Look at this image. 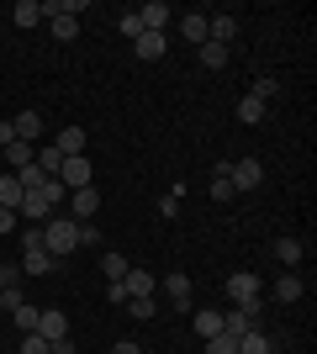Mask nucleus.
Returning a JSON list of instances; mask_svg holds the SVG:
<instances>
[{
	"label": "nucleus",
	"mask_w": 317,
	"mask_h": 354,
	"mask_svg": "<svg viewBox=\"0 0 317 354\" xmlns=\"http://www.w3.org/2000/svg\"><path fill=\"white\" fill-rule=\"evenodd\" d=\"M43 249L53 254V259L75 254V249H79V222H75V217H48V222H43Z\"/></svg>",
	"instance_id": "f257e3e1"
},
{
	"label": "nucleus",
	"mask_w": 317,
	"mask_h": 354,
	"mask_svg": "<svg viewBox=\"0 0 317 354\" xmlns=\"http://www.w3.org/2000/svg\"><path fill=\"white\" fill-rule=\"evenodd\" d=\"M227 180H233V191H254V185H265V164L259 159H227Z\"/></svg>",
	"instance_id": "f03ea898"
},
{
	"label": "nucleus",
	"mask_w": 317,
	"mask_h": 354,
	"mask_svg": "<svg viewBox=\"0 0 317 354\" xmlns=\"http://www.w3.org/2000/svg\"><path fill=\"white\" fill-rule=\"evenodd\" d=\"M227 296H233L238 307L259 301V275H254V270H238V275H227Z\"/></svg>",
	"instance_id": "7ed1b4c3"
},
{
	"label": "nucleus",
	"mask_w": 317,
	"mask_h": 354,
	"mask_svg": "<svg viewBox=\"0 0 317 354\" xmlns=\"http://www.w3.org/2000/svg\"><path fill=\"white\" fill-rule=\"evenodd\" d=\"M159 291H164L180 312H191V275H185V270H169L164 281H159Z\"/></svg>",
	"instance_id": "20e7f679"
},
{
	"label": "nucleus",
	"mask_w": 317,
	"mask_h": 354,
	"mask_svg": "<svg viewBox=\"0 0 317 354\" xmlns=\"http://www.w3.org/2000/svg\"><path fill=\"white\" fill-rule=\"evenodd\" d=\"M69 212H75V222H90L95 212H101V191H95V185H79V191H69Z\"/></svg>",
	"instance_id": "39448f33"
},
{
	"label": "nucleus",
	"mask_w": 317,
	"mask_h": 354,
	"mask_svg": "<svg viewBox=\"0 0 317 354\" xmlns=\"http://www.w3.org/2000/svg\"><path fill=\"white\" fill-rule=\"evenodd\" d=\"M137 21H143V32H169L175 11H169L164 0H148V6H137Z\"/></svg>",
	"instance_id": "423d86ee"
},
{
	"label": "nucleus",
	"mask_w": 317,
	"mask_h": 354,
	"mask_svg": "<svg viewBox=\"0 0 317 354\" xmlns=\"http://www.w3.org/2000/svg\"><path fill=\"white\" fill-rule=\"evenodd\" d=\"M122 291H127V301H133V296H159V275H153V270H127V275H122Z\"/></svg>",
	"instance_id": "0eeeda50"
},
{
	"label": "nucleus",
	"mask_w": 317,
	"mask_h": 354,
	"mask_svg": "<svg viewBox=\"0 0 317 354\" xmlns=\"http://www.w3.org/2000/svg\"><path fill=\"white\" fill-rule=\"evenodd\" d=\"M59 185H64V191H79V185H90V159H85V153H79V159H64Z\"/></svg>",
	"instance_id": "6e6552de"
},
{
	"label": "nucleus",
	"mask_w": 317,
	"mask_h": 354,
	"mask_svg": "<svg viewBox=\"0 0 317 354\" xmlns=\"http://www.w3.org/2000/svg\"><path fill=\"white\" fill-rule=\"evenodd\" d=\"M37 339H69V317H64V312H53V307H43L37 312Z\"/></svg>",
	"instance_id": "1a4fd4ad"
},
{
	"label": "nucleus",
	"mask_w": 317,
	"mask_h": 354,
	"mask_svg": "<svg viewBox=\"0 0 317 354\" xmlns=\"http://www.w3.org/2000/svg\"><path fill=\"white\" fill-rule=\"evenodd\" d=\"M85 143H90V138H85V127H64V133L53 138V148H59L64 159H79V153H85Z\"/></svg>",
	"instance_id": "9d476101"
},
{
	"label": "nucleus",
	"mask_w": 317,
	"mask_h": 354,
	"mask_svg": "<svg viewBox=\"0 0 317 354\" xmlns=\"http://www.w3.org/2000/svg\"><path fill=\"white\" fill-rule=\"evenodd\" d=\"M21 201H27V191H21V180L6 169V175H0V207H6V212H21Z\"/></svg>",
	"instance_id": "9b49d317"
},
{
	"label": "nucleus",
	"mask_w": 317,
	"mask_h": 354,
	"mask_svg": "<svg viewBox=\"0 0 317 354\" xmlns=\"http://www.w3.org/2000/svg\"><path fill=\"white\" fill-rule=\"evenodd\" d=\"M180 37H185V43H206V11H185L180 16Z\"/></svg>",
	"instance_id": "f8f14e48"
},
{
	"label": "nucleus",
	"mask_w": 317,
	"mask_h": 354,
	"mask_svg": "<svg viewBox=\"0 0 317 354\" xmlns=\"http://www.w3.org/2000/svg\"><path fill=\"white\" fill-rule=\"evenodd\" d=\"M249 328H259V317H254V312H243V307L222 312V333H233V339H243Z\"/></svg>",
	"instance_id": "ddd939ff"
},
{
	"label": "nucleus",
	"mask_w": 317,
	"mask_h": 354,
	"mask_svg": "<svg viewBox=\"0 0 317 354\" xmlns=\"http://www.w3.org/2000/svg\"><path fill=\"white\" fill-rule=\"evenodd\" d=\"M238 354H275V339L265 333V328H249L238 339Z\"/></svg>",
	"instance_id": "4468645a"
},
{
	"label": "nucleus",
	"mask_w": 317,
	"mask_h": 354,
	"mask_svg": "<svg viewBox=\"0 0 317 354\" xmlns=\"http://www.w3.org/2000/svg\"><path fill=\"white\" fill-rule=\"evenodd\" d=\"M11 127H16V138H21V143H37V138H43V111H21Z\"/></svg>",
	"instance_id": "2eb2a0df"
},
{
	"label": "nucleus",
	"mask_w": 317,
	"mask_h": 354,
	"mask_svg": "<svg viewBox=\"0 0 317 354\" xmlns=\"http://www.w3.org/2000/svg\"><path fill=\"white\" fill-rule=\"evenodd\" d=\"M0 153H6V164H11V175H21V169H27V164L37 159V148H32V143H21V138H16L11 148H0Z\"/></svg>",
	"instance_id": "dca6fc26"
},
{
	"label": "nucleus",
	"mask_w": 317,
	"mask_h": 354,
	"mask_svg": "<svg viewBox=\"0 0 317 354\" xmlns=\"http://www.w3.org/2000/svg\"><path fill=\"white\" fill-rule=\"evenodd\" d=\"M275 259H280V265H302L307 243H302V238H275Z\"/></svg>",
	"instance_id": "f3484780"
},
{
	"label": "nucleus",
	"mask_w": 317,
	"mask_h": 354,
	"mask_svg": "<svg viewBox=\"0 0 317 354\" xmlns=\"http://www.w3.org/2000/svg\"><path fill=\"white\" fill-rule=\"evenodd\" d=\"M137 59H164V48H169V37L164 32H143V37H137Z\"/></svg>",
	"instance_id": "a211bd4d"
},
{
	"label": "nucleus",
	"mask_w": 317,
	"mask_h": 354,
	"mask_svg": "<svg viewBox=\"0 0 317 354\" xmlns=\"http://www.w3.org/2000/svg\"><path fill=\"white\" fill-rule=\"evenodd\" d=\"M11 21H16V27H37V21H43V6H37V0H16Z\"/></svg>",
	"instance_id": "6ab92c4d"
},
{
	"label": "nucleus",
	"mask_w": 317,
	"mask_h": 354,
	"mask_svg": "<svg viewBox=\"0 0 317 354\" xmlns=\"http://www.w3.org/2000/svg\"><path fill=\"white\" fill-rule=\"evenodd\" d=\"M127 270H133V265H127V254H117V249L101 254V275H106V281H122Z\"/></svg>",
	"instance_id": "aec40b11"
},
{
	"label": "nucleus",
	"mask_w": 317,
	"mask_h": 354,
	"mask_svg": "<svg viewBox=\"0 0 317 354\" xmlns=\"http://www.w3.org/2000/svg\"><path fill=\"white\" fill-rule=\"evenodd\" d=\"M32 164H37L43 175H53V180H59V169H64V153H59V148H53V143H43V148H37V159H32Z\"/></svg>",
	"instance_id": "412c9836"
},
{
	"label": "nucleus",
	"mask_w": 317,
	"mask_h": 354,
	"mask_svg": "<svg viewBox=\"0 0 317 354\" xmlns=\"http://www.w3.org/2000/svg\"><path fill=\"white\" fill-rule=\"evenodd\" d=\"M53 265H59V259H53L48 249H32L27 259H21V270H27V275H53Z\"/></svg>",
	"instance_id": "4be33fe9"
},
{
	"label": "nucleus",
	"mask_w": 317,
	"mask_h": 354,
	"mask_svg": "<svg viewBox=\"0 0 317 354\" xmlns=\"http://www.w3.org/2000/svg\"><path fill=\"white\" fill-rule=\"evenodd\" d=\"M275 301H302V275H280V281H275Z\"/></svg>",
	"instance_id": "5701e85b"
},
{
	"label": "nucleus",
	"mask_w": 317,
	"mask_h": 354,
	"mask_svg": "<svg viewBox=\"0 0 317 354\" xmlns=\"http://www.w3.org/2000/svg\"><path fill=\"white\" fill-rule=\"evenodd\" d=\"M238 122H243V127H259V122H265V101L243 95V101H238Z\"/></svg>",
	"instance_id": "b1692460"
},
{
	"label": "nucleus",
	"mask_w": 317,
	"mask_h": 354,
	"mask_svg": "<svg viewBox=\"0 0 317 354\" xmlns=\"http://www.w3.org/2000/svg\"><path fill=\"white\" fill-rule=\"evenodd\" d=\"M48 21H53V37H59V43H75L79 37V16H48Z\"/></svg>",
	"instance_id": "393cba45"
},
{
	"label": "nucleus",
	"mask_w": 317,
	"mask_h": 354,
	"mask_svg": "<svg viewBox=\"0 0 317 354\" xmlns=\"http://www.w3.org/2000/svg\"><path fill=\"white\" fill-rule=\"evenodd\" d=\"M196 333H201V344L217 339L222 333V312H196Z\"/></svg>",
	"instance_id": "a878e982"
},
{
	"label": "nucleus",
	"mask_w": 317,
	"mask_h": 354,
	"mask_svg": "<svg viewBox=\"0 0 317 354\" xmlns=\"http://www.w3.org/2000/svg\"><path fill=\"white\" fill-rule=\"evenodd\" d=\"M233 196H238V191H233V180H227V159H222V164H217V180H211V201H233Z\"/></svg>",
	"instance_id": "bb28decb"
},
{
	"label": "nucleus",
	"mask_w": 317,
	"mask_h": 354,
	"mask_svg": "<svg viewBox=\"0 0 317 354\" xmlns=\"http://www.w3.org/2000/svg\"><path fill=\"white\" fill-rule=\"evenodd\" d=\"M127 312H133L137 323H148V317H159V301H153V296H133V301H127Z\"/></svg>",
	"instance_id": "cd10ccee"
},
{
	"label": "nucleus",
	"mask_w": 317,
	"mask_h": 354,
	"mask_svg": "<svg viewBox=\"0 0 317 354\" xmlns=\"http://www.w3.org/2000/svg\"><path fill=\"white\" fill-rule=\"evenodd\" d=\"M21 307H27V296H21V281H16V286H6V291H0V312L11 317V312H21Z\"/></svg>",
	"instance_id": "c85d7f7f"
},
{
	"label": "nucleus",
	"mask_w": 317,
	"mask_h": 354,
	"mask_svg": "<svg viewBox=\"0 0 317 354\" xmlns=\"http://www.w3.org/2000/svg\"><path fill=\"white\" fill-rule=\"evenodd\" d=\"M201 64H206V69H227V48L222 43H201Z\"/></svg>",
	"instance_id": "c756f323"
},
{
	"label": "nucleus",
	"mask_w": 317,
	"mask_h": 354,
	"mask_svg": "<svg viewBox=\"0 0 317 354\" xmlns=\"http://www.w3.org/2000/svg\"><path fill=\"white\" fill-rule=\"evenodd\" d=\"M37 312H43V307H32V301H27L21 312H11V323L21 328V333H37Z\"/></svg>",
	"instance_id": "7c9ffc66"
},
{
	"label": "nucleus",
	"mask_w": 317,
	"mask_h": 354,
	"mask_svg": "<svg viewBox=\"0 0 317 354\" xmlns=\"http://www.w3.org/2000/svg\"><path fill=\"white\" fill-rule=\"evenodd\" d=\"M206 354H238V339H233V333H217V339H206Z\"/></svg>",
	"instance_id": "2f4dec72"
},
{
	"label": "nucleus",
	"mask_w": 317,
	"mask_h": 354,
	"mask_svg": "<svg viewBox=\"0 0 317 354\" xmlns=\"http://www.w3.org/2000/svg\"><path fill=\"white\" fill-rule=\"evenodd\" d=\"M275 90H280V85H275L270 74H259V80H254V90H249V95H254V101H265V106H270V95H275Z\"/></svg>",
	"instance_id": "473e14b6"
},
{
	"label": "nucleus",
	"mask_w": 317,
	"mask_h": 354,
	"mask_svg": "<svg viewBox=\"0 0 317 354\" xmlns=\"http://www.w3.org/2000/svg\"><path fill=\"white\" fill-rule=\"evenodd\" d=\"M117 27H122V37H133V43L143 37V21H137V11H127V16L117 21Z\"/></svg>",
	"instance_id": "72a5a7b5"
},
{
	"label": "nucleus",
	"mask_w": 317,
	"mask_h": 354,
	"mask_svg": "<svg viewBox=\"0 0 317 354\" xmlns=\"http://www.w3.org/2000/svg\"><path fill=\"white\" fill-rule=\"evenodd\" d=\"M43 249V227H21V254Z\"/></svg>",
	"instance_id": "f704fd0d"
},
{
	"label": "nucleus",
	"mask_w": 317,
	"mask_h": 354,
	"mask_svg": "<svg viewBox=\"0 0 317 354\" xmlns=\"http://www.w3.org/2000/svg\"><path fill=\"white\" fill-rule=\"evenodd\" d=\"M180 191H185V185H175V191L159 201V212H164V217H175V212H180Z\"/></svg>",
	"instance_id": "c9c22d12"
},
{
	"label": "nucleus",
	"mask_w": 317,
	"mask_h": 354,
	"mask_svg": "<svg viewBox=\"0 0 317 354\" xmlns=\"http://www.w3.org/2000/svg\"><path fill=\"white\" fill-rule=\"evenodd\" d=\"M95 238H101V227H90V222H79V249H95Z\"/></svg>",
	"instance_id": "e433bc0d"
},
{
	"label": "nucleus",
	"mask_w": 317,
	"mask_h": 354,
	"mask_svg": "<svg viewBox=\"0 0 317 354\" xmlns=\"http://www.w3.org/2000/svg\"><path fill=\"white\" fill-rule=\"evenodd\" d=\"M21 354H48V339H37V333H27V339H21Z\"/></svg>",
	"instance_id": "4c0bfd02"
},
{
	"label": "nucleus",
	"mask_w": 317,
	"mask_h": 354,
	"mask_svg": "<svg viewBox=\"0 0 317 354\" xmlns=\"http://www.w3.org/2000/svg\"><path fill=\"white\" fill-rule=\"evenodd\" d=\"M6 233H21V227H16V212L0 207V238H6Z\"/></svg>",
	"instance_id": "58836bf2"
},
{
	"label": "nucleus",
	"mask_w": 317,
	"mask_h": 354,
	"mask_svg": "<svg viewBox=\"0 0 317 354\" xmlns=\"http://www.w3.org/2000/svg\"><path fill=\"white\" fill-rule=\"evenodd\" d=\"M21 281V270H11V265H0V291H6V286H16Z\"/></svg>",
	"instance_id": "ea45409f"
},
{
	"label": "nucleus",
	"mask_w": 317,
	"mask_h": 354,
	"mask_svg": "<svg viewBox=\"0 0 317 354\" xmlns=\"http://www.w3.org/2000/svg\"><path fill=\"white\" fill-rule=\"evenodd\" d=\"M48 354H75V339H53V344H48Z\"/></svg>",
	"instance_id": "a19ab883"
},
{
	"label": "nucleus",
	"mask_w": 317,
	"mask_h": 354,
	"mask_svg": "<svg viewBox=\"0 0 317 354\" xmlns=\"http://www.w3.org/2000/svg\"><path fill=\"white\" fill-rule=\"evenodd\" d=\"M16 143V127H11V122H0V148H11Z\"/></svg>",
	"instance_id": "79ce46f5"
},
{
	"label": "nucleus",
	"mask_w": 317,
	"mask_h": 354,
	"mask_svg": "<svg viewBox=\"0 0 317 354\" xmlns=\"http://www.w3.org/2000/svg\"><path fill=\"white\" fill-rule=\"evenodd\" d=\"M111 354H143V344H133V339H122V344H117V349H111Z\"/></svg>",
	"instance_id": "37998d69"
},
{
	"label": "nucleus",
	"mask_w": 317,
	"mask_h": 354,
	"mask_svg": "<svg viewBox=\"0 0 317 354\" xmlns=\"http://www.w3.org/2000/svg\"><path fill=\"white\" fill-rule=\"evenodd\" d=\"M143 354H153V349H143Z\"/></svg>",
	"instance_id": "c03bdc74"
},
{
	"label": "nucleus",
	"mask_w": 317,
	"mask_h": 354,
	"mask_svg": "<svg viewBox=\"0 0 317 354\" xmlns=\"http://www.w3.org/2000/svg\"><path fill=\"white\" fill-rule=\"evenodd\" d=\"M0 317H6V312H0Z\"/></svg>",
	"instance_id": "a18cd8bd"
},
{
	"label": "nucleus",
	"mask_w": 317,
	"mask_h": 354,
	"mask_svg": "<svg viewBox=\"0 0 317 354\" xmlns=\"http://www.w3.org/2000/svg\"><path fill=\"white\" fill-rule=\"evenodd\" d=\"M0 354H6V349H0Z\"/></svg>",
	"instance_id": "49530a36"
}]
</instances>
